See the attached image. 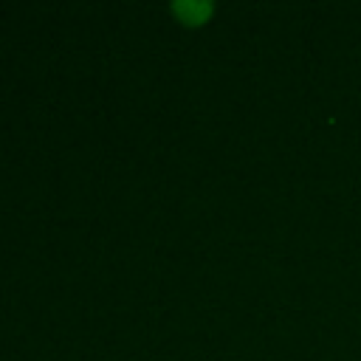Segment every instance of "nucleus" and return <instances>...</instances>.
<instances>
[{
	"instance_id": "1",
	"label": "nucleus",
	"mask_w": 361,
	"mask_h": 361,
	"mask_svg": "<svg viewBox=\"0 0 361 361\" xmlns=\"http://www.w3.org/2000/svg\"><path fill=\"white\" fill-rule=\"evenodd\" d=\"M169 8H172V14H175L183 25H189V28L209 23V17L214 14V3H209V0H175Z\"/></svg>"
}]
</instances>
